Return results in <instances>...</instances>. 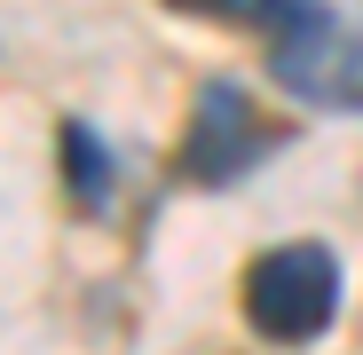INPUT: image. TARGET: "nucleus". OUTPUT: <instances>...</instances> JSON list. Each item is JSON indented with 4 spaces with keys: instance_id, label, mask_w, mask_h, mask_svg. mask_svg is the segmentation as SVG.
<instances>
[{
    "instance_id": "obj_1",
    "label": "nucleus",
    "mask_w": 363,
    "mask_h": 355,
    "mask_svg": "<svg viewBox=\"0 0 363 355\" xmlns=\"http://www.w3.org/2000/svg\"><path fill=\"white\" fill-rule=\"evenodd\" d=\"M277 142H284V118H269L245 79H206L190 95V118H182L174 174L198 190H237L245 174H261L277 158Z\"/></svg>"
},
{
    "instance_id": "obj_2",
    "label": "nucleus",
    "mask_w": 363,
    "mask_h": 355,
    "mask_svg": "<svg viewBox=\"0 0 363 355\" xmlns=\"http://www.w3.org/2000/svg\"><path fill=\"white\" fill-rule=\"evenodd\" d=\"M340 253L316 245V237H292V245H269L245 269V324L277 347H308L340 324Z\"/></svg>"
},
{
    "instance_id": "obj_3",
    "label": "nucleus",
    "mask_w": 363,
    "mask_h": 355,
    "mask_svg": "<svg viewBox=\"0 0 363 355\" xmlns=\"http://www.w3.org/2000/svg\"><path fill=\"white\" fill-rule=\"evenodd\" d=\"M269 79L300 103V111H332V118H363V24H308L269 40Z\"/></svg>"
},
{
    "instance_id": "obj_4",
    "label": "nucleus",
    "mask_w": 363,
    "mask_h": 355,
    "mask_svg": "<svg viewBox=\"0 0 363 355\" xmlns=\"http://www.w3.org/2000/svg\"><path fill=\"white\" fill-rule=\"evenodd\" d=\"M55 166H64V198H72L87 221H103V213L118 205V150H111L103 127L64 118V127H55Z\"/></svg>"
},
{
    "instance_id": "obj_5",
    "label": "nucleus",
    "mask_w": 363,
    "mask_h": 355,
    "mask_svg": "<svg viewBox=\"0 0 363 355\" xmlns=\"http://www.w3.org/2000/svg\"><path fill=\"white\" fill-rule=\"evenodd\" d=\"M166 9H182V16H221V24H245V32H269V40L308 32V24L332 16L324 0H166Z\"/></svg>"
}]
</instances>
